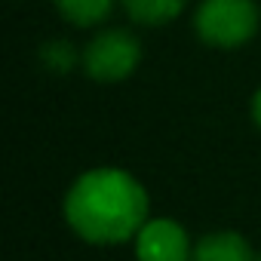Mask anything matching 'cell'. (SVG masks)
<instances>
[{"instance_id": "1", "label": "cell", "mask_w": 261, "mask_h": 261, "mask_svg": "<svg viewBox=\"0 0 261 261\" xmlns=\"http://www.w3.org/2000/svg\"><path fill=\"white\" fill-rule=\"evenodd\" d=\"M65 218L89 243H123L148 221V191L123 169H89L71 185Z\"/></svg>"}, {"instance_id": "4", "label": "cell", "mask_w": 261, "mask_h": 261, "mask_svg": "<svg viewBox=\"0 0 261 261\" xmlns=\"http://www.w3.org/2000/svg\"><path fill=\"white\" fill-rule=\"evenodd\" d=\"M139 261H191L194 246L185 227L172 218H148L136 233Z\"/></svg>"}, {"instance_id": "7", "label": "cell", "mask_w": 261, "mask_h": 261, "mask_svg": "<svg viewBox=\"0 0 261 261\" xmlns=\"http://www.w3.org/2000/svg\"><path fill=\"white\" fill-rule=\"evenodd\" d=\"M188 0H123V10L139 25H166L178 19Z\"/></svg>"}, {"instance_id": "3", "label": "cell", "mask_w": 261, "mask_h": 261, "mask_svg": "<svg viewBox=\"0 0 261 261\" xmlns=\"http://www.w3.org/2000/svg\"><path fill=\"white\" fill-rule=\"evenodd\" d=\"M142 62V43L136 34H129L123 28H108L98 31L86 49H83V68L92 80L101 83H117L126 80Z\"/></svg>"}, {"instance_id": "8", "label": "cell", "mask_w": 261, "mask_h": 261, "mask_svg": "<svg viewBox=\"0 0 261 261\" xmlns=\"http://www.w3.org/2000/svg\"><path fill=\"white\" fill-rule=\"evenodd\" d=\"M43 62H46L53 71H68V68H74L77 53L71 49V43H65V40H53V43L43 46Z\"/></svg>"}, {"instance_id": "5", "label": "cell", "mask_w": 261, "mask_h": 261, "mask_svg": "<svg viewBox=\"0 0 261 261\" xmlns=\"http://www.w3.org/2000/svg\"><path fill=\"white\" fill-rule=\"evenodd\" d=\"M191 261H261L252 255L249 243L233 233V230H221V233H209L194 246V258Z\"/></svg>"}, {"instance_id": "9", "label": "cell", "mask_w": 261, "mask_h": 261, "mask_svg": "<svg viewBox=\"0 0 261 261\" xmlns=\"http://www.w3.org/2000/svg\"><path fill=\"white\" fill-rule=\"evenodd\" d=\"M252 117H255V123H258V129H261V89H258L255 98H252Z\"/></svg>"}, {"instance_id": "6", "label": "cell", "mask_w": 261, "mask_h": 261, "mask_svg": "<svg viewBox=\"0 0 261 261\" xmlns=\"http://www.w3.org/2000/svg\"><path fill=\"white\" fill-rule=\"evenodd\" d=\"M59 16L74 25V28H95L101 25L111 13L117 0H53Z\"/></svg>"}, {"instance_id": "2", "label": "cell", "mask_w": 261, "mask_h": 261, "mask_svg": "<svg viewBox=\"0 0 261 261\" xmlns=\"http://www.w3.org/2000/svg\"><path fill=\"white\" fill-rule=\"evenodd\" d=\"M194 31L203 43L218 49H237L258 31L255 0H203L194 13Z\"/></svg>"}]
</instances>
